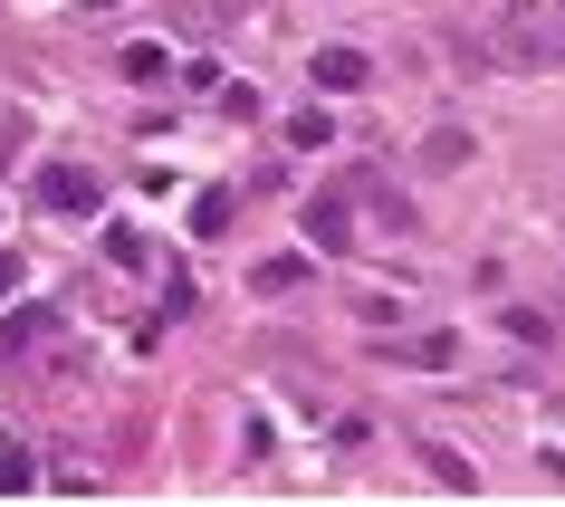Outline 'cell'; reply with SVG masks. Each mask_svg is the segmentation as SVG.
<instances>
[{
    "label": "cell",
    "instance_id": "cell-5",
    "mask_svg": "<svg viewBox=\"0 0 565 507\" xmlns=\"http://www.w3.org/2000/svg\"><path fill=\"white\" fill-rule=\"evenodd\" d=\"M39 478V460H30V441H0V498H20Z\"/></svg>",
    "mask_w": 565,
    "mask_h": 507
},
{
    "label": "cell",
    "instance_id": "cell-9",
    "mask_svg": "<svg viewBox=\"0 0 565 507\" xmlns=\"http://www.w3.org/2000/svg\"><path fill=\"white\" fill-rule=\"evenodd\" d=\"M288 288H307V259H268V269H259V298H288Z\"/></svg>",
    "mask_w": 565,
    "mask_h": 507
},
{
    "label": "cell",
    "instance_id": "cell-1",
    "mask_svg": "<svg viewBox=\"0 0 565 507\" xmlns=\"http://www.w3.org/2000/svg\"><path fill=\"white\" fill-rule=\"evenodd\" d=\"M96 202H106V192H96L87 163H49V173H39V211H58V220H96Z\"/></svg>",
    "mask_w": 565,
    "mask_h": 507
},
{
    "label": "cell",
    "instance_id": "cell-2",
    "mask_svg": "<svg viewBox=\"0 0 565 507\" xmlns=\"http://www.w3.org/2000/svg\"><path fill=\"white\" fill-rule=\"evenodd\" d=\"M307 239H317V249H355V192H317V202H307Z\"/></svg>",
    "mask_w": 565,
    "mask_h": 507
},
{
    "label": "cell",
    "instance_id": "cell-10",
    "mask_svg": "<svg viewBox=\"0 0 565 507\" xmlns=\"http://www.w3.org/2000/svg\"><path fill=\"white\" fill-rule=\"evenodd\" d=\"M20 153H30V116H20V106H0V163H20Z\"/></svg>",
    "mask_w": 565,
    "mask_h": 507
},
{
    "label": "cell",
    "instance_id": "cell-4",
    "mask_svg": "<svg viewBox=\"0 0 565 507\" xmlns=\"http://www.w3.org/2000/svg\"><path fill=\"white\" fill-rule=\"evenodd\" d=\"M355 202L374 211V220H384V230H413V202H403V192H393L384 173H355Z\"/></svg>",
    "mask_w": 565,
    "mask_h": 507
},
{
    "label": "cell",
    "instance_id": "cell-6",
    "mask_svg": "<svg viewBox=\"0 0 565 507\" xmlns=\"http://www.w3.org/2000/svg\"><path fill=\"white\" fill-rule=\"evenodd\" d=\"M422 163H431V173H460V163H470V134H460V125H441V134L422 144Z\"/></svg>",
    "mask_w": 565,
    "mask_h": 507
},
{
    "label": "cell",
    "instance_id": "cell-8",
    "mask_svg": "<svg viewBox=\"0 0 565 507\" xmlns=\"http://www.w3.org/2000/svg\"><path fill=\"white\" fill-rule=\"evenodd\" d=\"M163 67H173V58H163L153 39H135V48H125V77H135V87H163Z\"/></svg>",
    "mask_w": 565,
    "mask_h": 507
},
{
    "label": "cell",
    "instance_id": "cell-3",
    "mask_svg": "<svg viewBox=\"0 0 565 507\" xmlns=\"http://www.w3.org/2000/svg\"><path fill=\"white\" fill-rule=\"evenodd\" d=\"M307 77H317L327 96H355L364 77H374V58H364V48H317V67H307Z\"/></svg>",
    "mask_w": 565,
    "mask_h": 507
},
{
    "label": "cell",
    "instance_id": "cell-7",
    "mask_svg": "<svg viewBox=\"0 0 565 507\" xmlns=\"http://www.w3.org/2000/svg\"><path fill=\"white\" fill-rule=\"evenodd\" d=\"M422 460H431V478H441V488H460V498H470V488H479V470H470V460H460V450H441V441H431V450H422Z\"/></svg>",
    "mask_w": 565,
    "mask_h": 507
},
{
    "label": "cell",
    "instance_id": "cell-12",
    "mask_svg": "<svg viewBox=\"0 0 565 507\" xmlns=\"http://www.w3.org/2000/svg\"><path fill=\"white\" fill-rule=\"evenodd\" d=\"M221 220H231V192H202V202H192V230L211 239V230H221Z\"/></svg>",
    "mask_w": 565,
    "mask_h": 507
},
{
    "label": "cell",
    "instance_id": "cell-11",
    "mask_svg": "<svg viewBox=\"0 0 565 507\" xmlns=\"http://www.w3.org/2000/svg\"><path fill=\"white\" fill-rule=\"evenodd\" d=\"M288 144H307V153L327 144V106H298V116H288Z\"/></svg>",
    "mask_w": 565,
    "mask_h": 507
}]
</instances>
